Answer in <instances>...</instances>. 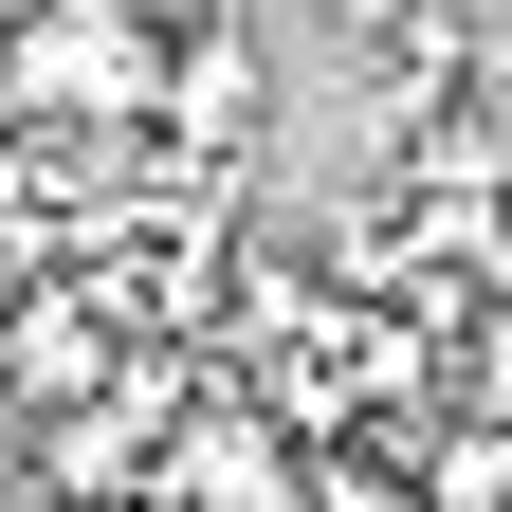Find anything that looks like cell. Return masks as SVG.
Segmentation results:
<instances>
[{
  "label": "cell",
  "instance_id": "1",
  "mask_svg": "<svg viewBox=\"0 0 512 512\" xmlns=\"http://www.w3.org/2000/svg\"><path fill=\"white\" fill-rule=\"evenodd\" d=\"M0 110L19 128H147L165 110V19L147 0H19L0 19Z\"/></svg>",
  "mask_w": 512,
  "mask_h": 512
},
{
  "label": "cell",
  "instance_id": "2",
  "mask_svg": "<svg viewBox=\"0 0 512 512\" xmlns=\"http://www.w3.org/2000/svg\"><path fill=\"white\" fill-rule=\"evenodd\" d=\"M256 128H275V55H256V19H183V37H165L147 147H165L183 183H220V165H256Z\"/></svg>",
  "mask_w": 512,
  "mask_h": 512
},
{
  "label": "cell",
  "instance_id": "3",
  "mask_svg": "<svg viewBox=\"0 0 512 512\" xmlns=\"http://www.w3.org/2000/svg\"><path fill=\"white\" fill-rule=\"evenodd\" d=\"M147 512H311V458H293V421H275V403L220 366L202 403H183V439H165V494H147Z\"/></svg>",
  "mask_w": 512,
  "mask_h": 512
},
{
  "label": "cell",
  "instance_id": "4",
  "mask_svg": "<svg viewBox=\"0 0 512 512\" xmlns=\"http://www.w3.org/2000/svg\"><path fill=\"white\" fill-rule=\"evenodd\" d=\"M110 366H128V311H110V275H74V256H55V275H37V311H19V348H0V384L55 421V403H92Z\"/></svg>",
  "mask_w": 512,
  "mask_h": 512
},
{
  "label": "cell",
  "instance_id": "5",
  "mask_svg": "<svg viewBox=\"0 0 512 512\" xmlns=\"http://www.w3.org/2000/svg\"><path fill=\"white\" fill-rule=\"evenodd\" d=\"M458 403L512 421V293H476V330H458Z\"/></svg>",
  "mask_w": 512,
  "mask_h": 512
},
{
  "label": "cell",
  "instance_id": "6",
  "mask_svg": "<svg viewBox=\"0 0 512 512\" xmlns=\"http://www.w3.org/2000/svg\"><path fill=\"white\" fill-rule=\"evenodd\" d=\"M311 19H330L348 55H384V37H403V19H421V0H311Z\"/></svg>",
  "mask_w": 512,
  "mask_h": 512
},
{
  "label": "cell",
  "instance_id": "7",
  "mask_svg": "<svg viewBox=\"0 0 512 512\" xmlns=\"http://www.w3.org/2000/svg\"><path fill=\"white\" fill-rule=\"evenodd\" d=\"M19 311H37V256H19V238H0V348H19Z\"/></svg>",
  "mask_w": 512,
  "mask_h": 512
},
{
  "label": "cell",
  "instance_id": "8",
  "mask_svg": "<svg viewBox=\"0 0 512 512\" xmlns=\"http://www.w3.org/2000/svg\"><path fill=\"white\" fill-rule=\"evenodd\" d=\"M0 19H19V0H0Z\"/></svg>",
  "mask_w": 512,
  "mask_h": 512
}]
</instances>
